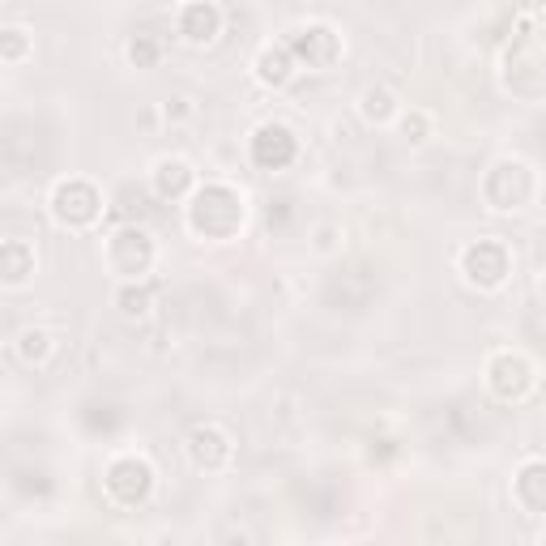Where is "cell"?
I'll return each instance as SVG.
<instances>
[{"instance_id":"obj_1","label":"cell","mask_w":546,"mask_h":546,"mask_svg":"<svg viewBox=\"0 0 546 546\" xmlns=\"http://www.w3.org/2000/svg\"><path fill=\"white\" fill-rule=\"evenodd\" d=\"M188 227L205 239H231L244 227V197L227 184H205L188 205Z\"/></svg>"},{"instance_id":"obj_8","label":"cell","mask_w":546,"mask_h":546,"mask_svg":"<svg viewBox=\"0 0 546 546\" xmlns=\"http://www.w3.org/2000/svg\"><path fill=\"white\" fill-rule=\"evenodd\" d=\"M291 52L299 64H308V69H329V64L342 56V39H337V30H329V26H308L291 39Z\"/></svg>"},{"instance_id":"obj_16","label":"cell","mask_w":546,"mask_h":546,"mask_svg":"<svg viewBox=\"0 0 546 546\" xmlns=\"http://www.w3.org/2000/svg\"><path fill=\"white\" fill-rule=\"evenodd\" d=\"M52 333L47 329H26L22 337H18V359L26 363V367H39V363H47V355H52Z\"/></svg>"},{"instance_id":"obj_17","label":"cell","mask_w":546,"mask_h":546,"mask_svg":"<svg viewBox=\"0 0 546 546\" xmlns=\"http://www.w3.org/2000/svg\"><path fill=\"white\" fill-rule=\"evenodd\" d=\"M116 303H120L124 316H141L150 308V291H146V286H124V291L116 295Z\"/></svg>"},{"instance_id":"obj_13","label":"cell","mask_w":546,"mask_h":546,"mask_svg":"<svg viewBox=\"0 0 546 546\" xmlns=\"http://www.w3.org/2000/svg\"><path fill=\"white\" fill-rule=\"evenodd\" d=\"M512 491L525 512H546V461H525Z\"/></svg>"},{"instance_id":"obj_4","label":"cell","mask_w":546,"mask_h":546,"mask_svg":"<svg viewBox=\"0 0 546 546\" xmlns=\"http://www.w3.org/2000/svg\"><path fill=\"white\" fill-rule=\"evenodd\" d=\"M107 495L116 504H124V508H133V504H141L146 495L154 491V470H150V461L146 457H133V453H124V457H116L107 465Z\"/></svg>"},{"instance_id":"obj_12","label":"cell","mask_w":546,"mask_h":546,"mask_svg":"<svg viewBox=\"0 0 546 546\" xmlns=\"http://www.w3.org/2000/svg\"><path fill=\"white\" fill-rule=\"evenodd\" d=\"M192 167L184 163V158H158L154 163V192L163 201H175V197H184V192L192 188Z\"/></svg>"},{"instance_id":"obj_20","label":"cell","mask_w":546,"mask_h":546,"mask_svg":"<svg viewBox=\"0 0 546 546\" xmlns=\"http://www.w3.org/2000/svg\"><path fill=\"white\" fill-rule=\"evenodd\" d=\"M401 133H406V141H414V146H419V141H427V133H431V120L423 116V111H401Z\"/></svg>"},{"instance_id":"obj_21","label":"cell","mask_w":546,"mask_h":546,"mask_svg":"<svg viewBox=\"0 0 546 546\" xmlns=\"http://www.w3.org/2000/svg\"><path fill=\"white\" fill-rule=\"evenodd\" d=\"M542 538H546V529H542Z\"/></svg>"},{"instance_id":"obj_5","label":"cell","mask_w":546,"mask_h":546,"mask_svg":"<svg viewBox=\"0 0 546 546\" xmlns=\"http://www.w3.org/2000/svg\"><path fill=\"white\" fill-rule=\"evenodd\" d=\"M508 248L500 244V239H478V244H470L461 252V273L465 282L478 286V291H495V286H504L508 278Z\"/></svg>"},{"instance_id":"obj_3","label":"cell","mask_w":546,"mask_h":546,"mask_svg":"<svg viewBox=\"0 0 546 546\" xmlns=\"http://www.w3.org/2000/svg\"><path fill=\"white\" fill-rule=\"evenodd\" d=\"M107 265L116 269L120 278H128V282L146 278V269L154 265L150 231H141V227H120L116 235L107 239Z\"/></svg>"},{"instance_id":"obj_15","label":"cell","mask_w":546,"mask_h":546,"mask_svg":"<svg viewBox=\"0 0 546 546\" xmlns=\"http://www.w3.org/2000/svg\"><path fill=\"white\" fill-rule=\"evenodd\" d=\"M30 273H35V248L22 244V239H5V282L22 286Z\"/></svg>"},{"instance_id":"obj_19","label":"cell","mask_w":546,"mask_h":546,"mask_svg":"<svg viewBox=\"0 0 546 546\" xmlns=\"http://www.w3.org/2000/svg\"><path fill=\"white\" fill-rule=\"evenodd\" d=\"M0 56H5V64H22L26 60V30L22 26L5 30V47H0Z\"/></svg>"},{"instance_id":"obj_7","label":"cell","mask_w":546,"mask_h":546,"mask_svg":"<svg viewBox=\"0 0 546 546\" xmlns=\"http://www.w3.org/2000/svg\"><path fill=\"white\" fill-rule=\"evenodd\" d=\"M188 457L197 470L214 474V470H227L235 448H231V436L218 423H201V427H192V436H188Z\"/></svg>"},{"instance_id":"obj_11","label":"cell","mask_w":546,"mask_h":546,"mask_svg":"<svg viewBox=\"0 0 546 546\" xmlns=\"http://www.w3.org/2000/svg\"><path fill=\"white\" fill-rule=\"evenodd\" d=\"M295 69H299V60H295V52H291V43H278V47H265L261 56H256V82L261 86H286L295 77Z\"/></svg>"},{"instance_id":"obj_10","label":"cell","mask_w":546,"mask_h":546,"mask_svg":"<svg viewBox=\"0 0 546 546\" xmlns=\"http://www.w3.org/2000/svg\"><path fill=\"white\" fill-rule=\"evenodd\" d=\"M295 137L286 133L282 124H261L256 128V137H252V158H256V167H265V171H278L286 167L295 158Z\"/></svg>"},{"instance_id":"obj_14","label":"cell","mask_w":546,"mask_h":546,"mask_svg":"<svg viewBox=\"0 0 546 546\" xmlns=\"http://www.w3.org/2000/svg\"><path fill=\"white\" fill-rule=\"evenodd\" d=\"M359 111H363V120L367 124H389L401 116V107L393 99V90H384V86H367L359 94Z\"/></svg>"},{"instance_id":"obj_18","label":"cell","mask_w":546,"mask_h":546,"mask_svg":"<svg viewBox=\"0 0 546 546\" xmlns=\"http://www.w3.org/2000/svg\"><path fill=\"white\" fill-rule=\"evenodd\" d=\"M128 60H133L137 69H150V64L158 60V39H150V35H137L133 43H128Z\"/></svg>"},{"instance_id":"obj_9","label":"cell","mask_w":546,"mask_h":546,"mask_svg":"<svg viewBox=\"0 0 546 546\" xmlns=\"http://www.w3.org/2000/svg\"><path fill=\"white\" fill-rule=\"evenodd\" d=\"M175 26H180L184 43L201 47V43H214L222 35V13H218V5H210V0H188L180 9V18H175Z\"/></svg>"},{"instance_id":"obj_2","label":"cell","mask_w":546,"mask_h":546,"mask_svg":"<svg viewBox=\"0 0 546 546\" xmlns=\"http://www.w3.org/2000/svg\"><path fill=\"white\" fill-rule=\"evenodd\" d=\"M99 214H103V197L90 180H60L52 188V218L60 227L82 231V227H94Z\"/></svg>"},{"instance_id":"obj_6","label":"cell","mask_w":546,"mask_h":546,"mask_svg":"<svg viewBox=\"0 0 546 546\" xmlns=\"http://www.w3.org/2000/svg\"><path fill=\"white\" fill-rule=\"evenodd\" d=\"M487 380H491L495 397H504V401H521L529 389H534V367H529L525 355H512V350H504V355H495V359H491Z\"/></svg>"}]
</instances>
